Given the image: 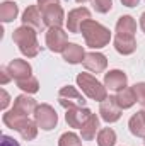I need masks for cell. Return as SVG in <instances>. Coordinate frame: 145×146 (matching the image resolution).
Segmentation results:
<instances>
[{
  "instance_id": "4fadbf2b",
  "label": "cell",
  "mask_w": 145,
  "mask_h": 146,
  "mask_svg": "<svg viewBox=\"0 0 145 146\" xmlns=\"http://www.w3.org/2000/svg\"><path fill=\"white\" fill-rule=\"evenodd\" d=\"M126 75L121 72V70H111L104 75V87L108 90H114V92H119L126 87Z\"/></svg>"
},
{
  "instance_id": "f1b7e54d",
  "label": "cell",
  "mask_w": 145,
  "mask_h": 146,
  "mask_svg": "<svg viewBox=\"0 0 145 146\" xmlns=\"http://www.w3.org/2000/svg\"><path fill=\"white\" fill-rule=\"evenodd\" d=\"M133 90H135V95H137V102L142 107H145V82L135 83L133 85Z\"/></svg>"
},
{
  "instance_id": "d4e9b609",
  "label": "cell",
  "mask_w": 145,
  "mask_h": 146,
  "mask_svg": "<svg viewBox=\"0 0 145 146\" xmlns=\"http://www.w3.org/2000/svg\"><path fill=\"white\" fill-rule=\"evenodd\" d=\"M38 126L36 121H31V119H28L26 122H24V126L19 129V133H21V136L26 139V141H31V139H34L38 136Z\"/></svg>"
},
{
  "instance_id": "7c38bea8",
  "label": "cell",
  "mask_w": 145,
  "mask_h": 146,
  "mask_svg": "<svg viewBox=\"0 0 145 146\" xmlns=\"http://www.w3.org/2000/svg\"><path fill=\"white\" fill-rule=\"evenodd\" d=\"M82 63H84L85 70L92 73H103L108 66V60L103 53H87Z\"/></svg>"
},
{
  "instance_id": "8fae6325",
  "label": "cell",
  "mask_w": 145,
  "mask_h": 146,
  "mask_svg": "<svg viewBox=\"0 0 145 146\" xmlns=\"http://www.w3.org/2000/svg\"><path fill=\"white\" fill-rule=\"evenodd\" d=\"M91 110L87 107H73V109H67V114H65V121L70 127H82L87 119L91 117Z\"/></svg>"
},
{
  "instance_id": "4316f807",
  "label": "cell",
  "mask_w": 145,
  "mask_h": 146,
  "mask_svg": "<svg viewBox=\"0 0 145 146\" xmlns=\"http://www.w3.org/2000/svg\"><path fill=\"white\" fill-rule=\"evenodd\" d=\"M58 146H80V138L75 133H65L60 136Z\"/></svg>"
},
{
  "instance_id": "ffe728a7",
  "label": "cell",
  "mask_w": 145,
  "mask_h": 146,
  "mask_svg": "<svg viewBox=\"0 0 145 146\" xmlns=\"http://www.w3.org/2000/svg\"><path fill=\"white\" fill-rule=\"evenodd\" d=\"M137 33V22L132 15H121L116 22V34H126L135 36Z\"/></svg>"
},
{
  "instance_id": "836d02e7",
  "label": "cell",
  "mask_w": 145,
  "mask_h": 146,
  "mask_svg": "<svg viewBox=\"0 0 145 146\" xmlns=\"http://www.w3.org/2000/svg\"><path fill=\"white\" fill-rule=\"evenodd\" d=\"M121 3L126 5V7H137L140 3V0H121Z\"/></svg>"
},
{
  "instance_id": "9a60e30c",
  "label": "cell",
  "mask_w": 145,
  "mask_h": 146,
  "mask_svg": "<svg viewBox=\"0 0 145 146\" xmlns=\"http://www.w3.org/2000/svg\"><path fill=\"white\" fill-rule=\"evenodd\" d=\"M36 100L33 99V97H29L28 94H24V95H19V97H15V100H14V107L12 109L17 110L19 114H22V115H31V114H34L36 112Z\"/></svg>"
},
{
  "instance_id": "8d00e7d4",
  "label": "cell",
  "mask_w": 145,
  "mask_h": 146,
  "mask_svg": "<svg viewBox=\"0 0 145 146\" xmlns=\"http://www.w3.org/2000/svg\"><path fill=\"white\" fill-rule=\"evenodd\" d=\"M142 112H144V117H145V107H144V109H142Z\"/></svg>"
},
{
  "instance_id": "277c9868",
  "label": "cell",
  "mask_w": 145,
  "mask_h": 146,
  "mask_svg": "<svg viewBox=\"0 0 145 146\" xmlns=\"http://www.w3.org/2000/svg\"><path fill=\"white\" fill-rule=\"evenodd\" d=\"M34 121H36V124L43 131H51L56 126V122H58V114H56V110L53 109L51 106L41 104V106L36 107Z\"/></svg>"
},
{
  "instance_id": "52a82bcc",
  "label": "cell",
  "mask_w": 145,
  "mask_h": 146,
  "mask_svg": "<svg viewBox=\"0 0 145 146\" xmlns=\"http://www.w3.org/2000/svg\"><path fill=\"white\" fill-rule=\"evenodd\" d=\"M121 107L118 106L116 102V97H108L106 100L101 102V107H99V114H101V119L106 121L108 124L111 122H116L119 117H121Z\"/></svg>"
},
{
  "instance_id": "3957f363",
  "label": "cell",
  "mask_w": 145,
  "mask_h": 146,
  "mask_svg": "<svg viewBox=\"0 0 145 146\" xmlns=\"http://www.w3.org/2000/svg\"><path fill=\"white\" fill-rule=\"evenodd\" d=\"M77 85L79 88L92 100L103 102L108 99V88L91 73H79L77 75Z\"/></svg>"
},
{
  "instance_id": "5b68a950",
  "label": "cell",
  "mask_w": 145,
  "mask_h": 146,
  "mask_svg": "<svg viewBox=\"0 0 145 146\" xmlns=\"http://www.w3.org/2000/svg\"><path fill=\"white\" fill-rule=\"evenodd\" d=\"M58 102L62 107L65 109H73V107H84L85 106V99L84 95L72 85H67L63 88H60L58 92Z\"/></svg>"
},
{
  "instance_id": "d6986e66",
  "label": "cell",
  "mask_w": 145,
  "mask_h": 146,
  "mask_svg": "<svg viewBox=\"0 0 145 146\" xmlns=\"http://www.w3.org/2000/svg\"><path fill=\"white\" fill-rule=\"evenodd\" d=\"M96 133H99V117L96 114H91L87 122L80 127V134L84 141H91L96 138Z\"/></svg>"
},
{
  "instance_id": "8992f818",
  "label": "cell",
  "mask_w": 145,
  "mask_h": 146,
  "mask_svg": "<svg viewBox=\"0 0 145 146\" xmlns=\"http://www.w3.org/2000/svg\"><path fill=\"white\" fill-rule=\"evenodd\" d=\"M68 44L67 33L62 27H50L46 33V46L53 53H63V49Z\"/></svg>"
},
{
  "instance_id": "2e32d148",
  "label": "cell",
  "mask_w": 145,
  "mask_h": 146,
  "mask_svg": "<svg viewBox=\"0 0 145 146\" xmlns=\"http://www.w3.org/2000/svg\"><path fill=\"white\" fill-rule=\"evenodd\" d=\"M114 49L119 54H132L137 49V41L135 36H126V34H116L114 36Z\"/></svg>"
},
{
  "instance_id": "cb8c5ba5",
  "label": "cell",
  "mask_w": 145,
  "mask_h": 146,
  "mask_svg": "<svg viewBox=\"0 0 145 146\" xmlns=\"http://www.w3.org/2000/svg\"><path fill=\"white\" fill-rule=\"evenodd\" d=\"M116 143V133L111 127H104L97 133V145L99 146H114Z\"/></svg>"
},
{
  "instance_id": "d590c367",
  "label": "cell",
  "mask_w": 145,
  "mask_h": 146,
  "mask_svg": "<svg viewBox=\"0 0 145 146\" xmlns=\"http://www.w3.org/2000/svg\"><path fill=\"white\" fill-rule=\"evenodd\" d=\"M75 2H77V3H85L87 0H75Z\"/></svg>"
},
{
  "instance_id": "7a4b0ae2",
  "label": "cell",
  "mask_w": 145,
  "mask_h": 146,
  "mask_svg": "<svg viewBox=\"0 0 145 146\" xmlns=\"http://www.w3.org/2000/svg\"><path fill=\"white\" fill-rule=\"evenodd\" d=\"M12 41L19 46V51L28 58L38 56V53L41 49L36 37V31L33 27H28V26H22V27L15 29L14 34H12Z\"/></svg>"
},
{
  "instance_id": "9c48e42d",
  "label": "cell",
  "mask_w": 145,
  "mask_h": 146,
  "mask_svg": "<svg viewBox=\"0 0 145 146\" xmlns=\"http://www.w3.org/2000/svg\"><path fill=\"white\" fill-rule=\"evenodd\" d=\"M41 12H43L44 26H48V27H62V24L65 22V14H63V9L60 7V3L50 5V7L43 9Z\"/></svg>"
},
{
  "instance_id": "30bf717a",
  "label": "cell",
  "mask_w": 145,
  "mask_h": 146,
  "mask_svg": "<svg viewBox=\"0 0 145 146\" xmlns=\"http://www.w3.org/2000/svg\"><path fill=\"white\" fill-rule=\"evenodd\" d=\"M22 24L28 27H33L34 31H41L44 27V21H43V12H39L38 5H29L24 14H22Z\"/></svg>"
},
{
  "instance_id": "603a6c76",
  "label": "cell",
  "mask_w": 145,
  "mask_h": 146,
  "mask_svg": "<svg viewBox=\"0 0 145 146\" xmlns=\"http://www.w3.org/2000/svg\"><path fill=\"white\" fill-rule=\"evenodd\" d=\"M19 14V7L14 2H3L0 3V21L2 22H12Z\"/></svg>"
},
{
  "instance_id": "d6a6232c",
  "label": "cell",
  "mask_w": 145,
  "mask_h": 146,
  "mask_svg": "<svg viewBox=\"0 0 145 146\" xmlns=\"http://www.w3.org/2000/svg\"><path fill=\"white\" fill-rule=\"evenodd\" d=\"M0 94H2V109H5V107L9 106V94H7L5 90H2Z\"/></svg>"
},
{
  "instance_id": "74e56055",
  "label": "cell",
  "mask_w": 145,
  "mask_h": 146,
  "mask_svg": "<svg viewBox=\"0 0 145 146\" xmlns=\"http://www.w3.org/2000/svg\"><path fill=\"white\" fill-rule=\"evenodd\" d=\"M144 139H145V138H144ZM144 143H145V141H144Z\"/></svg>"
},
{
  "instance_id": "83f0119b",
  "label": "cell",
  "mask_w": 145,
  "mask_h": 146,
  "mask_svg": "<svg viewBox=\"0 0 145 146\" xmlns=\"http://www.w3.org/2000/svg\"><path fill=\"white\" fill-rule=\"evenodd\" d=\"M92 7L96 12H101V14H106L111 10L113 7V2L111 0H92Z\"/></svg>"
},
{
  "instance_id": "5bb4252c",
  "label": "cell",
  "mask_w": 145,
  "mask_h": 146,
  "mask_svg": "<svg viewBox=\"0 0 145 146\" xmlns=\"http://www.w3.org/2000/svg\"><path fill=\"white\" fill-rule=\"evenodd\" d=\"M7 70H9V73L12 75V78H14L15 82L31 76V65H29L26 60H12V61L7 65Z\"/></svg>"
},
{
  "instance_id": "7402d4cb",
  "label": "cell",
  "mask_w": 145,
  "mask_h": 146,
  "mask_svg": "<svg viewBox=\"0 0 145 146\" xmlns=\"http://www.w3.org/2000/svg\"><path fill=\"white\" fill-rule=\"evenodd\" d=\"M116 102H118V106H119L121 109H130L132 106H135V102H137V95H135L133 87H132V88L125 87L123 90H119L118 95H116Z\"/></svg>"
},
{
  "instance_id": "484cf974",
  "label": "cell",
  "mask_w": 145,
  "mask_h": 146,
  "mask_svg": "<svg viewBox=\"0 0 145 146\" xmlns=\"http://www.w3.org/2000/svg\"><path fill=\"white\" fill-rule=\"evenodd\" d=\"M17 87L21 88V90H24L26 94H36L38 90H39V82H38L36 76H28V78H24V80H19L17 82Z\"/></svg>"
},
{
  "instance_id": "e575fe53",
  "label": "cell",
  "mask_w": 145,
  "mask_h": 146,
  "mask_svg": "<svg viewBox=\"0 0 145 146\" xmlns=\"http://www.w3.org/2000/svg\"><path fill=\"white\" fill-rule=\"evenodd\" d=\"M140 27H142V31L145 33V12L140 15Z\"/></svg>"
},
{
  "instance_id": "44dd1931",
  "label": "cell",
  "mask_w": 145,
  "mask_h": 146,
  "mask_svg": "<svg viewBox=\"0 0 145 146\" xmlns=\"http://www.w3.org/2000/svg\"><path fill=\"white\" fill-rule=\"evenodd\" d=\"M128 127H130V133L137 138H145V117L144 112H137L130 117V122H128Z\"/></svg>"
},
{
  "instance_id": "e0dca14e",
  "label": "cell",
  "mask_w": 145,
  "mask_h": 146,
  "mask_svg": "<svg viewBox=\"0 0 145 146\" xmlns=\"http://www.w3.org/2000/svg\"><path fill=\"white\" fill-rule=\"evenodd\" d=\"M62 56H63V60H65L67 63L77 65V63H82V61H84L85 53H84V48H82V46H79V44H75V42H68L67 48L63 49Z\"/></svg>"
},
{
  "instance_id": "6da1fadb",
  "label": "cell",
  "mask_w": 145,
  "mask_h": 146,
  "mask_svg": "<svg viewBox=\"0 0 145 146\" xmlns=\"http://www.w3.org/2000/svg\"><path fill=\"white\" fill-rule=\"evenodd\" d=\"M80 33L85 39V44L92 49H99V48H104L106 44H109L111 41V33H109L108 27H104L103 24L89 19L82 24L80 27Z\"/></svg>"
},
{
  "instance_id": "ba28073f",
  "label": "cell",
  "mask_w": 145,
  "mask_h": 146,
  "mask_svg": "<svg viewBox=\"0 0 145 146\" xmlns=\"http://www.w3.org/2000/svg\"><path fill=\"white\" fill-rule=\"evenodd\" d=\"M91 19V12L89 9L85 7H79V9H73L68 12V17H67V29L68 33H80V27L85 21Z\"/></svg>"
},
{
  "instance_id": "4dcf8cb0",
  "label": "cell",
  "mask_w": 145,
  "mask_h": 146,
  "mask_svg": "<svg viewBox=\"0 0 145 146\" xmlns=\"http://www.w3.org/2000/svg\"><path fill=\"white\" fill-rule=\"evenodd\" d=\"M0 146H19V143H17L14 138H10V136H2Z\"/></svg>"
},
{
  "instance_id": "1f68e13d",
  "label": "cell",
  "mask_w": 145,
  "mask_h": 146,
  "mask_svg": "<svg viewBox=\"0 0 145 146\" xmlns=\"http://www.w3.org/2000/svg\"><path fill=\"white\" fill-rule=\"evenodd\" d=\"M56 3H60V0H38V7L41 10L46 9V7H50V5H56Z\"/></svg>"
},
{
  "instance_id": "f546056e",
  "label": "cell",
  "mask_w": 145,
  "mask_h": 146,
  "mask_svg": "<svg viewBox=\"0 0 145 146\" xmlns=\"http://www.w3.org/2000/svg\"><path fill=\"white\" fill-rule=\"evenodd\" d=\"M10 78H12V75L9 73L7 66H2V68H0V83H2V85H5Z\"/></svg>"
},
{
  "instance_id": "ac0fdd59",
  "label": "cell",
  "mask_w": 145,
  "mask_h": 146,
  "mask_svg": "<svg viewBox=\"0 0 145 146\" xmlns=\"http://www.w3.org/2000/svg\"><path fill=\"white\" fill-rule=\"evenodd\" d=\"M28 119H29L28 115H22V114H19L17 110H14V109L7 110V112L3 114V117H2L3 124H5L7 127H10V129H15V131H19V129L24 126V122H26Z\"/></svg>"
}]
</instances>
